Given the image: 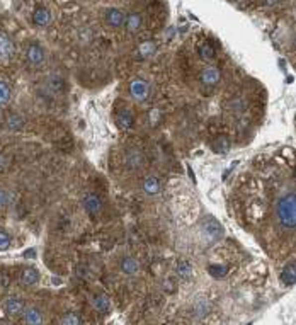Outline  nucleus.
I'll use <instances>...</instances> for the list:
<instances>
[{"label": "nucleus", "instance_id": "9", "mask_svg": "<svg viewBox=\"0 0 296 325\" xmlns=\"http://www.w3.org/2000/svg\"><path fill=\"white\" fill-rule=\"evenodd\" d=\"M102 17H104V24L109 27V29H119V27H123V24H125L126 14L121 9H118V7H109V9L104 10Z\"/></svg>", "mask_w": 296, "mask_h": 325}, {"label": "nucleus", "instance_id": "20", "mask_svg": "<svg viewBox=\"0 0 296 325\" xmlns=\"http://www.w3.org/2000/svg\"><path fill=\"white\" fill-rule=\"evenodd\" d=\"M198 55L199 58H201L203 62H213L215 58H217V51H215L213 45L211 43H201L198 48Z\"/></svg>", "mask_w": 296, "mask_h": 325}, {"label": "nucleus", "instance_id": "18", "mask_svg": "<svg viewBox=\"0 0 296 325\" xmlns=\"http://www.w3.org/2000/svg\"><path fill=\"white\" fill-rule=\"evenodd\" d=\"M92 305H94L95 310L99 313H104V315L111 312V300L106 295H94L92 296Z\"/></svg>", "mask_w": 296, "mask_h": 325}, {"label": "nucleus", "instance_id": "27", "mask_svg": "<svg viewBox=\"0 0 296 325\" xmlns=\"http://www.w3.org/2000/svg\"><path fill=\"white\" fill-rule=\"evenodd\" d=\"M177 274L181 279H189L191 274H193V264L187 259H182L181 262L177 264Z\"/></svg>", "mask_w": 296, "mask_h": 325}, {"label": "nucleus", "instance_id": "4", "mask_svg": "<svg viewBox=\"0 0 296 325\" xmlns=\"http://www.w3.org/2000/svg\"><path fill=\"white\" fill-rule=\"evenodd\" d=\"M29 21L36 29H45V27H50L51 22H53V14H51L50 7H46L45 3H36L33 10H31Z\"/></svg>", "mask_w": 296, "mask_h": 325}, {"label": "nucleus", "instance_id": "24", "mask_svg": "<svg viewBox=\"0 0 296 325\" xmlns=\"http://www.w3.org/2000/svg\"><path fill=\"white\" fill-rule=\"evenodd\" d=\"M210 312V303L206 300H196L194 301V307H193V315L196 319H203L206 313Z\"/></svg>", "mask_w": 296, "mask_h": 325}, {"label": "nucleus", "instance_id": "31", "mask_svg": "<svg viewBox=\"0 0 296 325\" xmlns=\"http://www.w3.org/2000/svg\"><path fill=\"white\" fill-rule=\"evenodd\" d=\"M9 283H10V279H9V276H7V272H0V288L5 289L9 286Z\"/></svg>", "mask_w": 296, "mask_h": 325}, {"label": "nucleus", "instance_id": "11", "mask_svg": "<svg viewBox=\"0 0 296 325\" xmlns=\"http://www.w3.org/2000/svg\"><path fill=\"white\" fill-rule=\"evenodd\" d=\"M135 123V116L133 111H131L128 106H121L116 111V125H118L119 130H130Z\"/></svg>", "mask_w": 296, "mask_h": 325}, {"label": "nucleus", "instance_id": "13", "mask_svg": "<svg viewBox=\"0 0 296 325\" xmlns=\"http://www.w3.org/2000/svg\"><path fill=\"white\" fill-rule=\"evenodd\" d=\"M22 319H24V324H26V325H43V322H45L41 310H39V308H36V307L24 308Z\"/></svg>", "mask_w": 296, "mask_h": 325}, {"label": "nucleus", "instance_id": "34", "mask_svg": "<svg viewBox=\"0 0 296 325\" xmlns=\"http://www.w3.org/2000/svg\"><path fill=\"white\" fill-rule=\"evenodd\" d=\"M26 257H34L36 256V252L34 251H26V254H24Z\"/></svg>", "mask_w": 296, "mask_h": 325}, {"label": "nucleus", "instance_id": "21", "mask_svg": "<svg viewBox=\"0 0 296 325\" xmlns=\"http://www.w3.org/2000/svg\"><path fill=\"white\" fill-rule=\"evenodd\" d=\"M24 126H26V120H24L21 114L14 113L7 118V128H9L10 131H21Z\"/></svg>", "mask_w": 296, "mask_h": 325}, {"label": "nucleus", "instance_id": "3", "mask_svg": "<svg viewBox=\"0 0 296 325\" xmlns=\"http://www.w3.org/2000/svg\"><path fill=\"white\" fill-rule=\"evenodd\" d=\"M15 41L12 38V34L5 27L0 26V63L2 65H7L14 60L15 57Z\"/></svg>", "mask_w": 296, "mask_h": 325}, {"label": "nucleus", "instance_id": "2", "mask_svg": "<svg viewBox=\"0 0 296 325\" xmlns=\"http://www.w3.org/2000/svg\"><path fill=\"white\" fill-rule=\"evenodd\" d=\"M22 57L29 68H41L46 63V50L38 39H29L22 46Z\"/></svg>", "mask_w": 296, "mask_h": 325}, {"label": "nucleus", "instance_id": "37", "mask_svg": "<svg viewBox=\"0 0 296 325\" xmlns=\"http://www.w3.org/2000/svg\"><path fill=\"white\" fill-rule=\"evenodd\" d=\"M0 325H5V324H0Z\"/></svg>", "mask_w": 296, "mask_h": 325}, {"label": "nucleus", "instance_id": "36", "mask_svg": "<svg viewBox=\"0 0 296 325\" xmlns=\"http://www.w3.org/2000/svg\"><path fill=\"white\" fill-rule=\"evenodd\" d=\"M62 283V279H57V277H53V284H60Z\"/></svg>", "mask_w": 296, "mask_h": 325}, {"label": "nucleus", "instance_id": "6", "mask_svg": "<svg viewBox=\"0 0 296 325\" xmlns=\"http://www.w3.org/2000/svg\"><path fill=\"white\" fill-rule=\"evenodd\" d=\"M201 232H203V235L206 237L208 240H211V242H215V240H220L223 237V227H222V223L217 220V218H213V216H206L205 220L201 221Z\"/></svg>", "mask_w": 296, "mask_h": 325}, {"label": "nucleus", "instance_id": "25", "mask_svg": "<svg viewBox=\"0 0 296 325\" xmlns=\"http://www.w3.org/2000/svg\"><path fill=\"white\" fill-rule=\"evenodd\" d=\"M211 146H213V150L217 153H226L228 150H230V140H228L226 136H217L213 140V143H211Z\"/></svg>", "mask_w": 296, "mask_h": 325}, {"label": "nucleus", "instance_id": "17", "mask_svg": "<svg viewBox=\"0 0 296 325\" xmlns=\"http://www.w3.org/2000/svg\"><path fill=\"white\" fill-rule=\"evenodd\" d=\"M5 312L9 313L10 317H19V315H22V312H24V303H22V300L19 298V296H10V298L7 300V303H5Z\"/></svg>", "mask_w": 296, "mask_h": 325}, {"label": "nucleus", "instance_id": "33", "mask_svg": "<svg viewBox=\"0 0 296 325\" xmlns=\"http://www.w3.org/2000/svg\"><path fill=\"white\" fill-rule=\"evenodd\" d=\"M5 203H7V194H5L3 189H0V209L5 206Z\"/></svg>", "mask_w": 296, "mask_h": 325}, {"label": "nucleus", "instance_id": "26", "mask_svg": "<svg viewBox=\"0 0 296 325\" xmlns=\"http://www.w3.org/2000/svg\"><path fill=\"white\" fill-rule=\"evenodd\" d=\"M10 96H12V90H10V85L7 84L3 78H0V108L9 104L10 101Z\"/></svg>", "mask_w": 296, "mask_h": 325}, {"label": "nucleus", "instance_id": "32", "mask_svg": "<svg viewBox=\"0 0 296 325\" xmlns=\"http://www.w3.org/2000/svg\"><path fill=\"white\" fill-rule=\"evenodd\" d=\"M7 162H9V160H7V157H5V155H2V153H0V172H2V170H5V169H7V165H9V164H7Z\"/></svg>", "mask_w": 296, "mask_h": 325}, {"label": "nucleus", "instance_id": "22", "mask_svg": "<svg viewBox=\"0 0 296 325\" xmlns=\"http://www.w3.org/2000/svg\"><path fill=\"white\" fill-rule=\"evenodd\" d=\"M226 109L233 114H243L247 111V101L243 97L231 99V101L226 104Z\"/></svg>", "mask_w": 296, "mask_h": 325}, {"label": "nucleus", "instance_id": "15", "mask_svg": "<svg viewBox=\"0 0 296 325\" xmlns=\"http://www.w3.org/2000/svg\"><path fill=\"white\" fill-rule=\"evenodd\" d=\"M281 281H283V284H286V286H295V283H296V264H295V260H290V262L283 267Z\"/></svg>", "mask_w": 296, "mask_h": 325}, {"label": "nucleus", "instance_id": "14", "mask_svg": "<svg viewBox=\"0 0 296 325\" xmlns=\"http://www.w3.org/2000/svg\"><path fill=\"white\" fill-rule=\"evenodd\" d=\"M142 188H143V191H145V194H148V196H157V194H160V191H162V184H160L158 177H155V176L143 177Z\"/></svg>", "mask_w": 296, "mask_h": 325}, {"label": "nucleus", "instance_id": "5", "mask_svg": "<svg viewBox=\"0 0 296 325\" xmlns=\"http://www.w3.org/2000/svg\"><path fill=\"white\" fill-rule=\"evenodd\" d=\"M123 164L128 170H140L145 167L147 164V157L143 153V150L137 148V146H131L125 152L123 155Z\"/></svg>", "mask_w": 296, "mask_h": 325}, {"label": "nucleus", "instance_id": "1", "mask_svg": "<svg viewBox=\"0 0 296 325\" xmlns=\"http://www.w3.org/2000/svg\"><path fill=\"white\" fill-rule=\"evenodd\" d=\"M276 213H278V221L285 230L293 232L296 227V196L295 193H286L278 199L276 204Z\"/></svg>", "mask_w": 296, "mask_h": 325}, {"label": "nucleus", "instance_id": "8", "mask_svg": "<svg viewBox=\"0 0 296 325\" xmlns=\"http://www.w3.org/2000/svg\"><path fill=\"white\" fill-rule=\"evenodd\" d=\"M82 206L85 209V213L92 218L99 216L104 209V204H102V199L97 196L95 193H87L82 199Z\"/></svg>", "mask_w": 296, "mask_h": 325}, {"label": "nucleus", "instance_id": "29", "mask_svg": "<svg viewBox=\"0 0 296 325\" xmlns=\"http://www.w3.org/2000/svg\"><path fill=\"white\" fill-rule=\"evenodd\" d=\"M60 325H82V320H80V317L77 315V313L69 312V313H65V315L62 317Z\"/></svg>", "mask_w": 296, "mask_h": 325}, {"label": "nucleus", "instance_id": "16", "mask_svg": "<svg viewBox=\"0 0 296 325\" xmlns=\"http://www.w3.org/2000/svg\"><path fill=\"white\" fill-rule=\"evenodd\" d=\"M119 269H121V272L125 276H135L140 271V264H138L137 259H133V257L128 256V257H123V259H121Z\"/></svg>", "mask_w": 296, "mask_h": 325}, {"label": "nucleus", "instance_id": "7", "mask_svg": "<svg viewBox=\"0 0 296 325\" xmlns=\"http://www.w3.org/2000/svg\"><path fill=\"white\" fill-rule=\"evenodd\" d=\"M220 77H222V73H220L218 66L208 65V66H205V68L201 70V73H199V82H201L203 89L210 92V90H213L215 87L218 85Z\"/></svg>", "mask_w": 296, "mask_h": 325}, {"label": "nucleus", "instance_id": "28", "mask_svg": "<svg viewBox=\"0 0 296 325\" xmlns=\"http://www.w3.org/2000/svg\"><path fill=\"white\" fill-rule=\"evenodd\" d=\"M208 272H210V274L213 276V277H217V279H222V277L226 276L228 269H226V265L211 264V265H208Z\"/></svg>", "mask_w": 296, "mask_h": 325}, {"label": "nucleus", "instance_id": "10", "mask_svg": "<svg viewBox=\"0 0 296 325\" xmlns=\"http://www.w3.org/2000/svg\"><path fill=\"white\" fill-rule=\"evenodd\" d=\"M148 94H150V87H148L147 80H143V78H133L130 82V96L133 97V101L145 102L148 99Z\"/></svg>", "mask_w": 296, "mask_h": 325}, {"label": "nucleus", "instance_id": "12", "mask_svg": "<svg viewBox=\"0 0 296 325\" xmlns=\"http://www.w3.org/2000/svg\"><path fill=\"white\" fill-rule=\"evenodd\" d=\"M123 27L126 29V33L128 34H137L142 31V27H143V15L140 14V12H130L125 17V24H123Z\"/></svg>", "mask_w": 296, "mask_h": 325}, {"label": "nucleus", "instance_id": "35", "mask_svg": "<svg viewBox=\"0 0 296 325\" xmlns=\"http://www.w3.org/2000/svg\"><path fill=\"white\" fill-rule=\"evenodd\" d=\"M279 0H266V3L267 5H274V3H278Z\"/></svg>", "mask_w": 296, "mask_h": 325}, {"label": "nucleus", "instance_id": "23", "mask_svg": "<svg viewBox=\"0 0 296 325\" xmlns=\"http://www.w3.org/2000/svg\"><path fill=\"white\" fill-rule=\"evenodd\" d=\"M153 51H155V43L153 41H145V43H142V45L138 46L137 58H138V60H147V58H150L151 55H153Z\"/></svg>", "mask_w": 296, "mask_h": 325}, {"label": "nucleus", "instance_id": "19", "mask_svg": "<svg viewBox=\"0 0 296 325\" xmlns=\"http://www.w3.org/2000/svg\"><path fill=\"white\" fill-rule=\"evenodd\" d=\"M39 281V272L33 267H26L21 272V283L24 286H34Z\"/></svg>", "mask_w": 296, "mask_h": 325}, {"label": "nucleus", "instance_id": "30", "mask_svg": "<svg viewBox=\"0 0 296 325\" xmlns=\"http://www.w3.org/2000/svg\"><path fill=\"white\" fill-rule=\"evenodd\" d=\"M10 242H12V239H10L9 232L0 228V251H7V249L10 247Z\"/></svg>", "mask_w": 296, "mask_h": 325}]
</instances>
